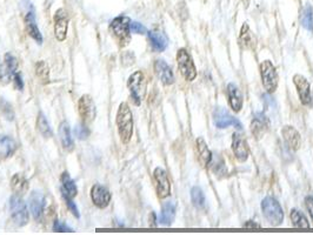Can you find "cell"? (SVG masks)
Listing matches in <instances>:
<instances>
[{
	"label": "cell",
	"mask_w": 313,
	"mask_h": 235,
	"mask_svg": "<svg viewBox=\"0 0 313 235\" xmlns=\"http://www.w3.org/2000/svg\"><path fill=\"white\" fill-rule=\"evenodd\" d=\"M115 125H117L121 143L128 145L133 136V115L128 103H121L119 105L117 117H115Z\"/></svg>",
	"instance_id": "obj_1"
},
{
	"label": "cell",
	"mask_w": 313,
	"mask_h": 235,
	"mask_svg": "<svg viewBox=\"0 0 313 235\" xmlns=\"http://www.w3.org/2000/svg\"><path fill=\"white\" fill-rule=\"evenodd\" d=\"M130 25H131V19L126 16H118L115 17L110 24V29L112 32V36L114 37L115 42L120 47L128 46L131 42V29H130Z\"/></svg>",
	"instance_id": "obj_2"
},
{
	"label": "cell",
	"mask_w": 313,
	"mask_h": 235,
	"mask_svg": "<svg viewBox=\"0 0 313 235\" xmlns=\"http://www.w3.org/2000/svg\"><path fill=\"white\" fill-rule=\"evenodd\" d=\"M21 7L22 12H24V20H25V27L27 31L28 36L35 40L37 44H43V36L40 33L38 25L36 21V11L33 7V4L29 0H21Z\"/></svg>",
	"instance_id": "obj_3"
},
{
	"label": "cell",
	"mask_w": 313,
	"mask_h": 235,
	"mask_svg": "<svg viewBox=\"0 0 313 235\" xmlns=\"http://www.w3.org/2000/svg\"><path fill=\"white\" fill-rule=\"evenodd\" d=\"M128 87L134 105L140 106V104L143 103L145 98V94H146V79H145L144 73L141 71H136L130 76Z\"/></svg>",
	"instance_id": "obj_4"
},
{
	"label": "cell",
	"mask_w": 313,
	"mask_h": 235,
	"mask_svg": "<svg viewBox=\"0 0 313 235\" xmlns=\"http://www.w3.org/2000/svg\"><path fill=\"white\" fill-rule=\"evenodd\" d=\"M263 214L272 226H280L284 221V212L273 196H266L262 203Z\"/></svg>",
	"instance_id": "obj_5"
},
{
	"label": "cell",
	"mask_w": 313,
	"mask_h": 235,
	"mask_svg": "<svg viewBox=\"0 0 313 235\" xmlns=\"http://www.w3.org/2000/svg\"><path fill=\"white\" fill-rule=\"evenodd\" d=\"M10 212L11 218H12V221L16 226L22 227L28 222L27 206H26L20 195L14 194L10 197Z\"/></svg>",
	"instance_id": "obj_6"
},
{
	"label": "cell",
	"mask_w": 313,
	"mask_h": 235,
	"mask_svg": "<svg viewBox=\"0 0 313 235\" xmlns=\"http://www.w3.org/2000/svg\"><path fill=\"white\" fill-rule=\"evenodd\" d=\"M177 64L180 74L186 81H193L197 77V70L192 57L186 48H180L177 52Z\"/></svg>",
	"instance_id": "obj_7"
},
{
	"label": "cell",
	"mask_w": 313,
	"mask_h": 235,
	"mask_svg": "<svg viewBox=\"0 0 313 235\" xmlns=\"http://www.w3.org/2000/svg\"><path fill=\"white\" fill-rule=\"evenodd\" d=\"M260 74H262V81L264 88L267 93H274L278 87V73L274 65L270 60H265L260 64Z\"/></svg>",
	"instance_id": "obj_8"
},
{
	"label": "cell",
	"mask_w": 313,
	"mask_h": 235,
	"mask_svg": "<svg viewBox=\"0 0 313 235\" xmlns=\"http://www.w3.org/2000/svg\"><path fill=\"white\" fill-rule=\"evenodd\" d=\"M155 182V191L159 199H166L171 195V182L166 171L162 167H156L153 172Z\"/></svg>",
	"instance_id": "obj_9"
},
{
	"label": "cell",
	"mask_w": 313,
	"mask_h": 235,
	"mask_svg": "<svg viewBox=\"0 0 313 235\" xmlns=\"http://www.w3.org/2000/svg\"><path fill=\"white\" fill-rule=\"evenodd\" d=\"M78 113H79V117L85 124H89V122L95 120L97 111L95 102H93L91 95L84 94L80 96L79 102H78Z\"/></svg>",
	"instance_id": "obj_10"
},
{
	"label": "cell",
	"mask_w": 313,
	"mask_h": 235,
	"mask_svg": "<svg viewBox=\"0 0 313 235\" xmlns=\"http://www.w3.org/2000/svg\"><path fill=\"white\" fill-rule=\"evenodd\" d=\"M18 72V60L13 54L6 53L4 55L3 64L0 65V81L4 84L13 80V77Z\"/></svg>",
	"instance_id": "obj_11"
},
{
	"label": "cell",
	"mask_w": 313,
	"mask_h": 235,
	"mask_svg": "<svg viewBox=\"0 0 313 235\" xmlns=\"http://www.w3.org/2000/svg\"><path fill=\"white\" fill-rule=\"evenodd\" d=\"M54 37L58 42H65L69 29V14L64 9H58L54 14Z\"/></svg>",
	"instance_id": "obj_12"
},
{
	"label": "cell",
	"mask_w": 313,
	"mask_h": 235,
	"mask_svg": "<svg viewBox=\"0 0 313 235\" xmlns=\"http://www.w3.org/2000/svg\"><path fill=\"white\" fill-rule=\"evenodd\" d=\"M213 122L218 128H226L230 126H234L238 129H243V125L241 122L238 120L237 118H234L227 112L225 108L219 107L214 111L213 113Z\"/></svg>",
	"instance_id": "obj_13"
},
{
	"label": "cell",
	"mask_w": 313,
	"mask_h": 235,
	"mask_svg": "<svg viewBox=\"0 0 313 235\" xmlns=\"http://www.w3.org/2000/svg\"><path fill=\"white\" fill-rule=\"evenodd\" d=\"M111 193L109 189L104 186L97 184L93 185L91 188V200L96 207L99 210H104L109 206L111 203Z\"/></svg>",
	"instance_id": "obj_14"
},
{
	"label": "cell",
	"mask_w": 313,
	"mask_h": 235,
	"mask_svg": "<svg viewBox=\"0 0 313 235\" xmlns=\"http://www.w3.org/2000/svg\"><path fill=\"white\" fill-rule=\"evenodd\" d=\"M293 84L296 86L298 95H299L300 103L303 105H310L311 104V87L310 83L306 78L300 76V74H296L293 77Z\"/></svg>",
	"instance_id": "obj_15"
},
{
	"label": "cell",
	"mask_w": 313,
	"mask_h": 235,
	"mask_svg": "<svg viewBox=\"0 0 313 235\" xmlns=\"http://www.w3.org/2000/svg\"><path fill=\"white\" fill-rule=\"evenodd\" d=\"M29 212L36 220H40L45 210V196L40 191H33L28 197Z\"/></svg>",
	"instance_id": "obj_16"
},
{
	"label": "cell",
	"mask_w": 313,
	"mask_h": 235,
	"mask_svg": "<svg viewBox=\"0 0 313 235\" xmlns=\"http://www.w3.org/2000/svg\"><path fill=\"white\" fill-rule=\"evenodd\" d=\"M270 129V121L263 112H259L255 115L251 122V132L256 139H262Z\"/></svg>",
	"instance_id": "obj_17"
},
{
	"label": "cell",
	"mask_w": 313,
	"mask_h": 235,
	"mask_svg": "<svg viewBox=\"0 0 313 235\" xmlns=\"http://www.w3.org/2000/svg\"><path fill=\"white\" fill-rule=\"evenodd\" d=\"M154 72L159 80L165 86H170L174 83V74L172 72V69L169 66V64L165 60L158 59L154 62Z\"/></svg>",
	"instance_id": "obj_18"
},
{
	"label": "cell",
	"mask_w": 313,
	"mask_h": 235,
	"mask_svg": "<svg viewBox=\"0 0 313 235\" xmlns=\"http://www.w3.org/2000/svg\"><path fill=\"white\" fill-rule=\"evenodd\" d=\"M232 151L236 155V159L240 162H245L248 159V147L243 137L238 133H234L232 137Z\"/></svg>",
	"instance_id": "obj_19"
},
{
	"label": "cell",
	"mask_w": 313,
	"mask_h": 235,
	"mask_svg": "<svg viewBox=\"0 0 313 235\" xmlns=\"http://www.w3.org/2000/svg\"><path fill=\"white\" fill-rule=\"evenodd\" d=\"M281 134L290 150L292 151L299 150L301 145V138L299 132H298L296 128L292 127V126H285V127L281 129Z\"/></svg>",
	"instance_id": "obj_20"
},
{
	"label": "cell",
	"mask_w": 313,
	"mask_h": 235,
	"mask_svg": "<svg viewBox=\"0 0 313 235\" xmlns=\"http://www.w3.org/2000/svg\"><path fill=\"white\" fill-rule=\"evenodd\" d=\"M226 91L231 108L238 113L243 108V94H241L239 87L234 84H229L226 87Z\"/></svg>",
	"instance_id": "obj_21"
},
{
	"label": "cell",
	"mask_w": 313,
	"mask_h": 235,
	"mask_svg": "<svg viewBox=\"0 0 313 235\" xmlns=\"http://www.w3.org/2000/svg\"><path fill=\"white\" fill-rule=\"evenodd\" d=\"M148 39H150L151 46L155 52H164L169 46V38L164 32H160L158 29L148 32Z\"/></svg>",
	"instance_id": "obj_22"
},
{
	"label": "cell",
	"mask_w": 313,
	"mask_h": 235,
	"mask_svg": "<svg viewBox=\"0 0 313 235\" xmlns=\"http://www.w3.org/2000/svg\"><path fill=\"white\" fill-rule=\"evenodd\" d=\"M239 45L245 50L249 51H255L257 47V38L256 36L253 35L251 29H249L247 24H244L243 27L240 29V35H239Z\"/></svg>",
	"instance_id": "obj_23"
},
{
	"label": "cell",
	"mask_w": 313,
	"mask_h": 235,
	"mask_svg": "<svg viewBox=\"0 0 313 235\" xmlns=\"http://www.w3.org/2000/svg\"><path fill=\"white\" fill-rule=\"evenodd\" d=\"M59 139H60L61 146L65 151H73L74 150V141L73 138L71 136V128L69 122L62 121L60 125H59Z\"/></svg>",
	"instance_id": "obj_24"
},
{
	"label": "cell",
	"mask_w": 313,
	"mask_h": 235,
	"mask_svg": "<svg viewBox=\"0 0 313 235\" xmlns=\"http://www.w3.org/2000/svg\"><path fill=\"white\" fill-rule=\"evenodd\" d=\"M60 182H61V195H66L69 197H72V199L77 196L78 194L77 185L67 172H64V173L61 174Z\"/></svg>",
	"instance_id": "obj_25"
},
{
	"label": "cell",
	"mask_w": 313,
	"mask_h": 235,
	"mask_svg": "<svg viewBox=\"0 0 313 235\" xmlns=\"http://www.w3.org/2000/svg\"><path fill=\"white\" fill-rule=\"evenodd\" d=\"M174 216H176V204L173 201H167L163 205L159 221L163 226H171L174 220Z\"/></svg>",
	"instance_id": "obj_26"
},
{
	"label": "cell",
	"mask_w": 313,
	"mask_h": 235,
	"mask_svg": "<svg viewBox=\"0 0 313 235\" xmlns=\"http://www.w3.org/2000/svg\"><path fill=\"white\" fill-rule=\"evenodd\" d=\"M17 151V144L9 136H0V156L7 159L12 156Z\"/></svg>",
	"instance_id": "obj_27"
},
{
	"label": "cell",
	"mask_w": 313,
	"mask_h": 235,
	"mask_svg": "<svg viewBox=\"0 0 313 235\" xmlns=\"http://www.w3.org/2000/svg\"><path fill=\"white\" fill-rule=\"evenodd\" d=\"M11 188L17 195H24L28 189V180L22 174H14L11 179Z\"/></svg>",
	"instance_id": "obj_28"
},
{
	"label": "cell",
	"mask_w": 313,
	"mask_h": 235,
	"mask_svg": "<svg viewBox=\"0 0 313 235\" xmlns=\"http://www.w3.org/2000/svg\"><path fill=\"white\" fill-rule=\"evenodd\" d=\"M37 128H38L39 133L42 134L44 138H51L53 136L50 122H48L46 115H45L43 112H39L38 118H37Z\"/></svg>",
	"instance_id": "obj_29"
},
{
	"label": "cell",
	"mask_w": 313,
	"mask_h": 235,
	"mask_svg": "<svg viewBox=\"0 0 313 235\" xmlns=\"http://www.w3.org/2000/svg\"><path fill=\"white\" fill-rule=\"evenodd\" d=\"M197 148H198L200 160L201 162L204 163V166L210 165V162L212 161V152L208 150L207 145L203 138H198V139H197Z\"/></svg>",
	"instance_id": "obj_30"
},
{
	"label": "cell",
	"mask_w": 313,
	"mask_h": 235,
	"mask_svg": "<svg viewBox=\"0 0 313 235\" xmlns=\"http://www.w3.org/2000/svg\"><path fill=\"white\" fill-rule=\"evenodd\" d=\"M300 22L304 28L313 32V7L311 5H306L301 11Z\"/></svg>",
	"instance_id": "obj_31"
},
{
	"label": "cell",
	"mask_w": 313,
	"mask_h": 235,
	"mask_svg": "<svg viewBox=\"0 0 313 235\" xmlns=\"http://www.w3.org/2000/svg\"><path fill=\"white\" fill-rule=\"evenodd\" d=\"M291 221H292L293 227L296 228H310V223H308L307 219L305 218V215L301 213L300 211L293 210L291 211Z\"/></svg>",
	"instance_id": "obj_32"
},
{
	"label": "cell",
	"mask_w": 313,
	"mask_h": 235,
	"mask_svg": "<svg viewBox=\"0 0 313 235\" xmlns=\"http://www.w3.org/2000/svg\"><path fill=\"white\" fill-rule=\"evenodd\" d=\"M36 74L43 84L50 83V69H48L47 64L44 60H40L37 62Z\"/></svg>",
	"instance_id": "obj_33"
},
{
	"label": "cell",
	"mask_w": 313,
	"mask_h": 235,
	"mask_svg": "<svg viewBox=\"0 0 313 235\" xmlns=\"http://www.w3.org/2000/svg\"><path fill=\"white\" fill-rule=\"evenodd\" d=\"M191 199L193 206L198 210H203L205 208V205H206V200H205V195L203 191L199 187H193L191 189Z\"/></svg>",
	"instance_id": "obj_34"
},
{
	"label": "cell",
	"mask_w": 313,
	"mask_h": 235,
	"mask_svg": "<svg viewBox=\"0 0 313 235\" xmlns=\"http://www.w3.org/2000/svg\"><path fill=\"white\" fill-rule=\"evenodd\" d=\"M0 110H2L4 117H5L7 120L13 121V119H14L13 108H12V106H11V104L7 103L4 98L0 99Z\"/></svg>",
	"instance_id": "obj_35"
},
{
	"label": "cell",
	"mask_w": 313,
	"mask_h": 235,
	"mask_svg": "<svg viewBox=\"0 0 313 235\" xmlns=\"http://www.w3.org/2000/svg\"><path fill=\"white\" fill-rule=\"evenodd\" d=\"M74 136H76L79 140H86L89 136V129L85 122L78 124L74 127Z\"/></svg>",
	"instance_id": "obj_36"
},
{
	"label": "cell",
	"mask_w": 313,
	"mask_h": 235,
	"mask_svg": "<svg viewBox=\"0 0 313 235\" xmlns=\"http://www.w3.org/2000/svg\"><path fill=\"white\" fill-rule=\"evenodd\" d=\"M53 228L54 232L57 233H73V229L71 228V227H69L66 225V223L59 221V220L55 219L54 222H53Z\"/></svg>",
	"instance_id": "obj_37"
},
{
	"label": "cell",
	"mask_w": 313,
	"mask_h": 235,
	"mask_svg": "<svg viewBox=\"0 0 313 235\" xmlns=\"http://www.w3.org/2000/svg\"><path fill=\"white\" fill-rule=\"evenodd\" d=\"M62 197H64V200H65V203H66V206H67V208H69V211H70L71 213H72L74 216H76L77 219H79V218H80L79 210H78L77 205L73 203V199H72V197H69V196H66V195H62Z\"/></svg>",
	"instance_id": "obj_38"
},
{
	"label": "cell",
	"mask_w": 313,
	"mask_h": 235,
	"mask_svg": "<svg viewBox=\"0 0 313 235\" xmlns=\"http://www.w3.org/2000/svg\"><path fill=\"white\" fill-rule=\"evenodd\" d=\"M130 29H131L132 33H136V35H145L146 33V27L143 24L138 21H131V25H130Z\"/></svg>",
	"instance_id": "obj_39"
},
{
	"label": "cell",
	"mask_w": 313,
	"mask_h": 235,
	"mask_svg": "<svg viewBox=\"0 0 313 235\" xmlns=\"http://www.w3.org/2000/svg\"><path fill=\"white\" fill-rule=\"evenodd\" d=\"M13 83H14V87H16L17 89H19V91H22V89H24V81H22V78L19 72H17L16 76L13 77Z\"/></svg>",
	"instance_id": "obj_40"
},
{
	"label": "cell",
	"mask_w": 313,
	"mask_h": 235,
	"mask_svg": "<svg viewBox=\"0 0 313 235\" xmlns=\"http://www.w3.org/2000/svg\"><path fill=\"white\" fill-rule=\"evenodd\" d=\"M305 205H306L308 214H310L311 219L313 220V196H306V199H305Z\"/></svg>",
	"instance_id": "obj_41"
},
{
	"label": "cell",
	"mask_w": 313,
	"mask_h": 235,
	"mask_svg": "<svg viewBox=\"0 0 313 235\" xmlns=\"http://www.w3.org/2000/svg\"><path fill=\"white\" fill-rule=\"evenodd\" d=\"M244 227L245 228H260V226L259 223H256V222H253V221H247L246 223H244Z\"/></svg>",
	"instance_id": "obj_42"
}]
</instances>
